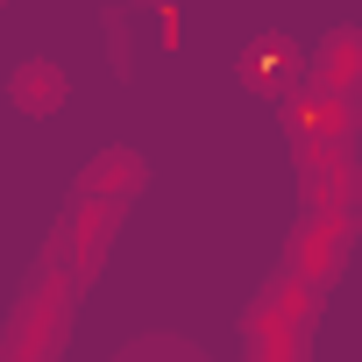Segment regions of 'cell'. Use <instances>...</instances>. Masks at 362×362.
<instances>
[{
    "mask_svg": "<svg viewBox=\"0 0 362 362\" xmlns=\"http://www.w3.org/2000/svg\"><path fill=\"white\" fill-rule=\"evenodd\" d=\"M71 298H78V284L43 256L36 277H29V291H22V305H15V320H8V348H0V362H57L64 327H71Z\"/></svg>",
    "mask_w": 362,
    "mask_h": 362,
    "instance_id": "6da1fadb",
    "label": "cell"
},
{
    "mask_svg": "<svg viewBox=\"0 0 362 362\" xmlns=\"http://www.w3.org/2000/svg\"><path fill=\"white\" fill-rule=\"evenodd\" d=\"M114 221L121 214H107V206H86V199H71V214H64V228L50 235V263L71 277V284H86L93 270H100V256H107V242H114Z\"/></svg>",
    "mask_w": 362,
    "mask_h": 362,
    "instance_id": "7a4b0ae2",
    "label": "cell"
},
{
    "mask_svg": "<svg viewBox=\"0 0 362 362\" xmlns=\"http://www.w3.org/2000/svg\"><path fill=\"white\" fill-rule=\"evenodd\" d=\"M348 242H355V221H334V214H305V228L291 235V256H284V277H298L305 291L334 284V270H341Z\"/></svg>",
    "mask_w": 362,
    "mask_h": 362,
    "instance_id": "3957f363",
    "label": "cell"
},
{
    "mask_svg": "<svg viewBox=\"0 0 362 362\" xmlns=\"http://www.w3.org/2000/svg\"><path fill=\"white\" fill-rule=\"evenodd\" d=\"M142 185H149V163H142V149H100V156L78 170V192H71V199L121 214V206H128Z\"/></svg>",
    "mask_w": 362,
    "mask_h": 362,
    "instance_id": "277c9868",
    "label": "cell"
},
{
    "mask_svg": "<svg viewBox=\"0 0 362 362\" xmlns=\"http://www.w3.org/2000/svg\"><path fill=\"white\" fill-rule=\"evenodd\" d=\"M291 135L305 142V156H327V149H348V135H355V100H334V93H298L291 107Z\"/></svg>",
    "mask_w": 362,
    "mask_h": 362,
    "instance_id": "5b68a950",
    "label": "cell"
},
{
    "mask_svg": "<svg viewBox=\"0 0 362 362\" xmlns=\"http://www.w3.org/2000/svg\"><path fill=\"white\" fill-rule=\"evenodd\" d=\"M305 163H313V170H305L313 214L355 221V206H362V170H355V156H348V149H327V156H305Z\"/></svg>",
    "mask_w": 362,
    "mask_h": 362,
    "instance_id": "8992f818",
    "label": "cell"
},
{
    "mask_svg": "<svg viewBox=\"0 0 362 362\" xmlns=\"http://www.w3.org/2000/svg\"><path fill=\"white\" fill-rule=\"evenodd\" d=\"M362 86V29H327V43L313 50V93L355 100Z\"/></svg>",
    "mask_w": 362,
    "mask_h": 362,
    "instance_id": "52a82bcc",
    "label": "cell"
},
{
    "mask_svg": "<svg viewBox=\"0 0 362 362\" xmlns=\"http://www.w3.org/2000/svg\"><path fill=\"white\" fill-rule=\"evenodd\" d=\"M64 93H71V86H64V71H57L50 57H22L15 78H8V100H15L22 114H57Z\"/></svg>",
    "mask_w": 362,
    "mask_h": 362,
    "instance_id": "ba28073f",
    "label": "cell"
},
{
    "mask_svg": "<svg viewBox=\"0 0 362 362\" xmlns=\"http://www.w3.org/2000/svg\"><path fill=\"white\" fill-rule=\"evenodd\" d=\"M298 341H305V334H291V327L270 320L263 305L249 313V362H298Z\"/></svg>",
    "mask_w": 362,
    "mask_h": 362,
    "instance_id": "9c48e42d",
    "label": "cell"
},
{
    "mask_svg": "<svg viewBox=\"0 0 362 362\" xmlns=\"http://www.w3.org/2000/svg\"><path fill=\"white\" fill-rule=\"evenodd\" d=\"M263 313H270V320H284L291 334H305V320H313V291H305L298 277H284V270H277V284L263 291Z\"/></svg>",
    "mask_w": 362,
    "mask_h": 362,
    "instance_id": "30bf717a",
    "label": "cell"
},
{
    "mask_svg": "<svg viewBox=\"0 0 362 362\" xmlns=\"http://www.w3.org/2000/svg\"><path fill=\"white\" fill-rule=\"evenodd\" d=\"M114 362H214L206 348H192V341H170V334H149V341H135L128 355H114Z\"/></svg>",
    "mask_w": 362,
    "mask_h": 362,
    "instance_id": "8fae6325",
    "label": "cell"
}]
</instances>
